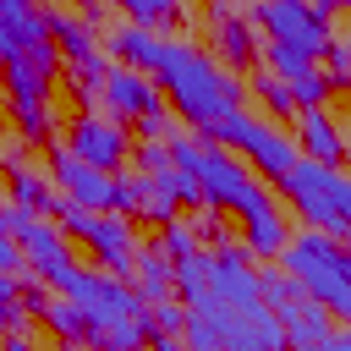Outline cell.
Masks as SVG:
<instances>
[{
	"instance_id": "cell-1",
	"label": "cell",
	"mask_w": 351,
	"mask_h": 351,
	"mask_svg": "<svg viewBox=\"0 0 351 351\" xmlns=\"http://www.w3.org/2000/svg\"><path fill=\"white\" fill-rule=\"evenodd\" d=\"M154 82H159L165 104H170L181 121H192L197 132L214 126L219 115L241 110V93H247V82H241L236 71H225L208 49H197V44H186V38H165V44H159Z\"/></svg>"
},
{
	"instance_id": "cell-2",
	"label": "cell",
	"mask_w": 351,
	"mask_h": 351,
	"mask_svg": "<svg viewBox=\"0 0 351 351\" xmlns=\"http://www.w3.org/2000/svg\"><path fill=\"white\" fill-rule=\"evenodd\" d=\"M170 165H181V170H192L197 176V192H203V208H214V214H236L247 197H252V186H258V176L247 170V159H236L230 148H219V143H203V137H170Z\"/></svg>"
},
{
	"instance_id": "cell-3",
	"label": "cell",
	"mask_w": 351,
	"mask_h": 351,
	"mask_svg": "<svg viewBox=\"0 0 351 351\" xmlns=\"http://www.w3.org/2000/svg\"><path fill=\"white\" fill-rule=\"evenodd\" d=\"M197 137H203V143L230 148L236 159H247V170H252V176H263V181H280V176L302 159V148H296V137H291V132H280L274 121H252V115H241V110L219 115V121H214V126H203Z\"/></svg>"
},
{
	"instance_id": "cell-4",
	"label": "cell",
	"mask_w": 351,
	"mask_h": 351,
	"mask_svg": "<svg viewBox=\"0 0 351 351\" xmlns=\"http://www.w3.org/2000/svg\"><path fill=\"white\" fill-rule=\"evenodd\" d=\"M280 269L302 285V296H313V302L329 307L351 285V241H335V236L302 225V230H291V241L280 252Z\"/></svg>"
},
{
	"instance_id": "cell-5",
	"label": "cell",
	"mask_w": 351,
	"mask_h": 351,
	"mask_svg": "<svg viewBox=\"0 0 351 351\" xmlns=\"http://www.w3.org/2000/svg\"><path fill=\"white\" fill-rule=\"evenodd\" d=\"M55 219H60V236H77V241H88V252L104 263V274H115V280H132L137 230H132V219H126V214H93V208H82V203L60 197V203H55Z\"/></svg>"
},
{
	"instance_id": "cell-6",
	"label": "cell",
	"mask_w": 351,
	"mask_h": 351,
	"mask_svg": "<svg viewBox=\"0 0 351 351\" xmlns=\"http://www.w3.org/2000/svg\"><path fill=\"white\" fill-rule=\"evenodd\" d=\"M247 22H252V27H263V33H269V44L302 49V55H313V60H318V55L329 49V38H335L329 16H318L307 0H258Z\"/></svg>"
},
{
	"instance_id": "cell-7",
	"label": "cell",
	"mask_w": 351,
	"mask_h": 351,
	"mask_svg": "<svg viewBox=\"0 0 351 351\" xmlns=\"http://www.w3.org/2000/svg\"><path fill=\"white\" fill-rule=\"evenodd\" d=\"M335 170L340 165H318V159H296L274 186H280V197L313 225V230H324V236H335V241H346V225H340V214H335V197H329V181H335Z\"/></svg>"
},
{
	"instance_id": "cell-8",
	"label": "cell",
	"mask_w": 351,
	"mask_h": 351,
	"mask_svg": "<svg viewBox=\"0 0 351 351\" xmlns=\"http://www.w3.org/2000/svg\"><path fill=\"white\" fill-rule=\"evenodd\" d=\"M49 82L55 77H44L33 60H11V66H0V88H5V104H11V115H16V132L27 137V143H44L49 137Z\"/></svg>"
},
{
	"instance_id": "cell-9",
	"label": "cell",
	"mask_w": 351,
	"mask_h": 351,
	"mask_svg": "<svg viewBox=\"0 0 351 351\" xmlns=\"http://www.w3.org/2000/svg\"><path fill=\"white\" fill-rule=\"evenodd\" d=\"M236 214H241V247H247V258L252 263H274L285 252V241H291V219H285L280 197L269 186H252V197Z\"/></svg>"
},
{
	"instance_id": "cell-10",
	"label": "cell",
	"mask_w": 351,
	"mask_h": 351,
	"mask_svg": "<svg viewBox=\"0 0 351 351\" xmlns=\"http://www.w3.org/2000/svg\"><path fill=\"white\" fill-rule=\"evenodd\" d=\"M66 148H71L82 165H93V170H121V165L132 159L126 126H121L115 115H93V110L66 126Z\"/></svg>"
},
{
	"instance_id": "cell-11",
	"label": "cell",
	"mask_w": 351,
	"mask_h": 351,
	"mask_svg": "<svg viewBox=\"0 0 351 351\" xmlns=\"http://www.w3.org/2000/svg\"><path fill=\"white\" fill-rule=\"evenodd\" d=\"M49 181L60 186V197H71V203H82V208H93V214H110L115 176H110V170L82 165L71 148H55V154H49Z\"/></svg>"
},
{
	"instance_id": "cell-12",
	"label": "cell",
	"mask_w": 351,
	"mask_h": 351,
	"mask_svg": "<svg viewBox=\"0 0 351 351\" xmlns=\"http://www.w3.org/2000/svg\"><path fill=\"white\" fill-rule=\"evenodd\" d=\"M121 126L126 121H143V115H154V110H165V93H159V82L148 77V71H132V66H110L104 71V99H99Z\"/></svg>"
},
{
	"instance_id": "cell-13",
	"label": "cell",
	"mask_w": 351,
	"mask_h": 351,
	"mask_svg": "<svg viewBox=\"0 0 351 351\" xmlns=\"http://www.w3.org/2000/svg\"><path fill=\"white\" fill-rule=\"evenodd\" d=\"M49 38L60 49L66 66H82V71H110L104 60V38L93 33L88 16H71V11H49Z\"/></svg>"
},
{
	"instance_id": "cell-14",
	"label": "cell",
	"mask_w": 351,
	"mask_h": 351,
	"mask_svg": "<svg viewBox=\"0 0 351 351\" xmlns=\"http://www.w3.org/2000/svg\"><path fill=\"white\" fill-rule=\"evenodd\" d=\"M296 148H302V159H318V165H340L346 154H351V137L340 132V121L324 110V104H313V110H296Z\"/></svg>"
},
{
	"instance_id": "cell-15",
	"label": "cell",
	"mask_w": 351,
	"mask_h": 351,
	"mask_svg": "<svg viewBox=\"0 0 351 351\" xmlns=\"http://www.w3.org/2000/svg\"><path fill=\"white\" fill-rule=\"evenodd\" d=\"M274 318H280V335H285V351H318L324 340H329V307L324 302H313V296H296V302H285V307H274Z\"/></svg>"
},
{
	"instance_id": "cell-16",
	"label": "cell",
	"mask_w": 351,
	"mask_h": 351,
	"mask_svg": "<svg viewBox=\"0 0 351 351\" xmlns=\"http://www.w3.org/2000/svg\"><path fill=\"white\" fill-rule=\"evenodd\" d=\"M159 33H148V27H137V22H115L110 33H104V60L110 66H132V71H148L154 77V60H159Z\"/></svg>"
},
{
	"instance_id": "cell-17",
	"label": "cell",
	"mask_w": 351,
	"mask_h": 351,
	"mask_svg": "<svg viewBox=\"0 0 351 351\" xmlns=\"http://www.w3.org/2000/svg\"><path fill=\"white\" fill-rule=\"evenodd\" d=\"M49 38V11L44 5H27V11H0V66L11 60H27L33 44Z\"/></svg>"
},
{
	"instance_id": "cell-18",
	"label": "cell",
	"mask_w": 351,
	"mask_h": 351,
	"mask_svg": "<svg viewBox=\"0 0 351 351\" xmlns=\"http://www.w3.org/2000/svg\"><path fill=\"white\" fill-rule=\"evenodd\" d=\"M132 291L143 296V307H159V302L176 296V263L165 258L159 241L154 247H137V258H132Z\"/></svg>"
},
{
	"instance_id": "cell-19",
	"label": "cell",
	"mask_w": 351,
	"mask_h": 351,
	"mask_svg": "<svg viewBox=\"0 0 351 351\" xmlns=\"http://www.w3.org/2000/svg\"><path fill=\"white\" fill-rule=\"evenodd\" d=\"M214 44H219V66L241 77V66L258 60V38H252V22L247 16H214Z\"/></svg>"
},
{
	"instance_id": "cell-20",
	"label": "cell",
	"mask_w": 351,
	"mask_h": 351,
	"mask_svg": "<svg viewBox=\"0 0 351 351\" xmlns=\"http://www.w3.org/2000/svg\"><path fill=\"white\" fill-rule=\"evenodd\" d=\"M5 181H11V208H27V214H38V219H49V214H55V203H60V197H55V186H49V176H44V170L16 165Z\"/></svg>"
},
{
	"instance_id": "cell-21",
	"label": "cell",
	"mask_w": 351,
	"mask_h": 351,
	"mask_svg": "<svg viewBox=\"0 0 351 351\" xmlns=\"http://www.w3.org/2000/svg\"><path fill=\"white\" fill-rule=\"evenodd\" d=\"M115 5L126 11V22H137V27H148V33L186 22V5H181V0H115Z\"/></svg>"
},
{
	"instance_id": "cell-22",
	"label": "cell",
	"mask_w": 351,
	"mask_h": 351,
	"mask_svg": "<svg viewBox=\"0 0 351 351\" xmlns=\"http://www.w3.org/2000/svg\"><path fill=\"white\" fill-rule=\"evenodd\" d=\"M38 318H44V329H49L60 346H66V340H77V346H82V335H88V318H82V307H77L71 296H49Z\"/></svg>"
},
{
	"instance_id": "cell-23",
	"label": "cell",
	"mask_w": 351,
	"mask_h": 351,
	"mask_svg": "<svg viewBox=\"0 0 351 351\" xmlns=\"http://www.w3.org/2000/svg\"><path fill=\"white\" fill-rule=\"evenodd\" d=\"M252 93L263 99V110H269L274 121H296V99H291V88H285L280 77H269V71H258V77H252Z\"/></svg>"
},
{
	"instance_id": "cell-24",
	"label": "cell",
	"mask_w": 351,
	"mask_h": 351,
	"mask_svg": "<svg viewBox=\"0 0 351 351\" xmlns=\"http://www.w3.org/2000/svg\"><path fill=\"white\" fill-rule=\"evenodd\" d=\"M159 247H165L170 263L192 258V252H197V230H192V219H170V225H159Z\"/></svg>"
},
{
	"instance_id": "cell-25",
	"label": "cell",
	"mask_w": 351,
	"mask_h": 351,
	"mask_svg": "<svg viewBox=\"0 0 351 351\" xmlns=\"http://www.w3.org/2000/svg\"><path fill=\"white\" fill-rule=\"evenodd\" d=\"M318 66H324L329 82H351V38H329V49L318 55Z\"/></svg>"
},
{
	"instance_id": "cell-26",
	"label": "cell",
	"mask_w": 351,
	"mask_h": 351,
	"mask_svg": "<svg viewBox=\"0 0 351 351\" xmlns=\"http://www.w3.org/2000/svg\"><path fill=\"white\" fill-rule=\"evenodd\" d=\"M27 313H22V285L11 274H0V329H22Z\"/></svg>"
},
{
	"instance_id": "cell-27",
	"label": "cell",
	"mask_w": 351,
	"mask_h": 351,
	"mask_svg": "<svg viewBox=\"0 0 351 351\" xmlns=\"http://www.w3.org/2000/svg\"><path fill=\"white\" fill-rule=\"evenodd\" d=\"M148 318H154V335H181V324H186V307L170 296V302H159Z\"/></svg>"
},
{
	"instance_id": "cell-28",
	"label": "cell",
	"mask_w": 351,
	"mask_h": 351,
	"mask_svg": "<svg viewBox=\"0 0 351 351\" xmlns=\"http://www.w3.org/2000/svg\"><path fill=\"white\" fill-rule=\"evenodd\" d=\"M329 197H335V214H340V225H346V241H351V176H346V170H335V181H329Z\"/></svg>"
},
{
	"instance_id": "cell-29",
	"label": "cell",
	"mask_w": 351,
	"mask_h": 351,
	"mask_svg": "<svg viewBox=\"0 0 351 351\" xmlns=\"http://www.w3.org/2000/svg\"><path fill=\"white\" fill-rule=\"evenodd\" d=\"M22 269H27V258H22V247H16L11 236H0V274H11V280H16Z\"/></svg>"
},
{
	"instance_id": "cell-30",
	"label": "cell",
	"mask_w": 351,
	"mask_h": 351,
	"mask_svg": "<svg viewBox=\"0 0 351 351\" xmlns=\"http://www.w3.org/2000/svg\"><path fill=\"white\" fill-rule=\"evenodd\" d=\"M0 351H38V340H33V329L22 324V329H5V346Z\"/></svg>"
},
{
	"instance_id": "cell-31",
	"label": "cell",
	"mask_w": 351,
	"mask_h": 351,
	"mask_svg": "<svg viewBox=\"0 0 351 351\" xmlns=\"http://www.w3.org/2000/svg\"><path fill=\"white\" fill-rule=\"evenodd\" d=\"M329 318H340V324L351 329V285H346V291H340V296L329 302Z\"/></svg>"
},
{
	"instance_id": "cell-32",
	"label": "cell",
	"mask_w": 351,
	"mask_h": 351,
	"mask_svg": "<svg viewBox=\"0 0 351 351\" xmlns=\"http://www.w3.org/2000/svg\"><path fill=\"white\" fill-rule=\"evenodd\" d=\"M148 351H192V346H186L181 335H154V340H148Z\"/></svg>"
},
{
	"instance_id": "cell-33",
	"label": "cell",
	"mask_w": 351,
	"mask_h": 351,
	"mask_svg": "<svg viewBox=\"0 0 351 351\" xmlns=\"http://www.w3.org/2000/svg\"><path fill=\"white\" fill-rule=\"evenodd\" d=\"M318 351H351V329H346V324H340V329H329V340H324Z\"/></svg>"
},
{
	"instance_id": "cell-34",
	"label": "cell",
	"mask_w": 351,
	"mask_h": 351,
	"mask_svg": "<svg viewBox=\"0 0 351 351\" xmlns=\"http://www.w3.org/2000/svg\"><path fill=\"white\" fill-rule=\"evenodd\" d=\"M33 0H0V11H27Z\"/></svg>"
},
{
	"instance_id": "cell-35",
	"label": "cell",
	"mask_w": 351,
	"mask_h": 351,
	"mask_svg": "<svg viewBox=\"0 0 351 351\" xmlns=\"http://www.w3.org/2000/svg\"><path fill=\"white\" fill-rule=\"evenodd\" d=\"M55 351H88V346H77V340H66V346H55Z\"/></svg>"
},
{
	"instance_id": "cell-36",
	"label": "cell",
	"mask_w": 351,
	"mask_h": 351,
	"mask_svg": "<svg viewBox=\"0 0 351 351\" xmlns=\"http://www.w3.org/2000/svg\"><path fill=\"white\" fill-rule=\"evenodd\" d=\"M5 214H11V203H0V236H5Z\"/></svg>"
}]
</instances>
